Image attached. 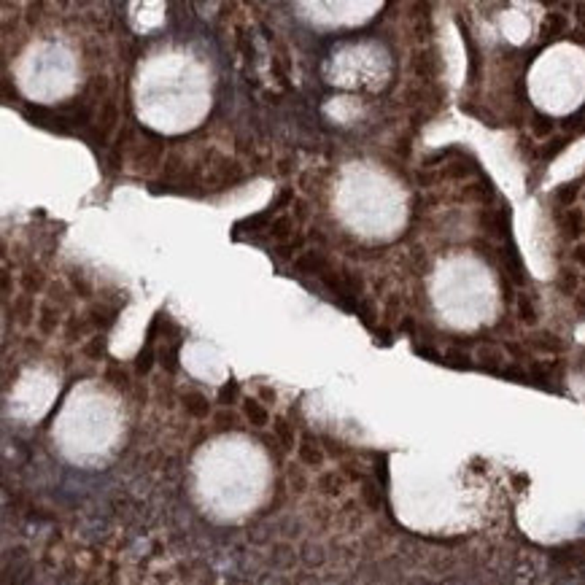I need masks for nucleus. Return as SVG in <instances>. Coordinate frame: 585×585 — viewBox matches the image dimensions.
<instances>
[{"label":"nucleus","mask_w":585,"mask_h":585,"mask_svg":"<svg viewBox=\"0 0 585 585\" xmlns=\"http://www.w3.org/2000/svg\"><path fill=\"white\" fill-rule=\"evenodd\" d=\"M294 267L302 270V273H313V275H319V278H324V275L332 273L329 262L321 257L319 251H305V254H300V257L294 259Z\"/></svg>","instance_id":"obj_1"},{"label":"nucleus","mask_w":585,"mask_h":585,"mask_svg":"<svg viewBox=\"0 0 585 585\" xmlns=\"http://www.w3.org/2000/svg\"><path fill=\"white\" fill-rule=\"evenodd\" d=\"M267 229H270V235H273L275 240H286V238L291 235V222H289L286 216H278V219L267 226Z\"/></svg>","instance_id":"obj_2"},{"label":"nucleus","mask_w":585,"mask_h":585,"mask_svg":"<svg viewBox=\"0 0 585 585\" xmlns=\"http://www.w3.org/2000/svg\"><path fill=\"white\" fill-rule=\"evenodd\" d=\"M245 413H248V418L254 421V424H267V413H264V407L259 405V402H254V399H248L245 402Z\"/></svg>","instance_id":"obj_3"},{"label":"nucleus","mask_w":585,"mask_h":585,"mask_svg":"<svg viewBox=\"0 0 585 585\" xmlns=\"http://www.w3.org/2000/svg\"><path fill=\"white\" fill-rule=\"evenodd\" d=\"M189 410H192L194 415H203L208 410V405L203 402V399H200V396H192V402H189Z\"/></svg>","instance_id":"obj_4"},{"label":"nucleus","mask_w":585,"mask_h":585,"mask_svg":"<svg viewBox=\"0 0 585 585\" xmlns=\"http://www.w3.org/2000/svg\"><path fill=\"white\" fill-rule=\"evenodd\" d=\"M521 316L526 321L534 319V310H531V305H528V297H521Z\"/></svg>","instance_id":"obj_5"},{"label":"nucleus","mask_w":585,"mask_h":585,"mask_svg":"<svg viewBox=\"0 0 585 585\" xmlns=\"http://www.w3.org/2000/svg\"><path fill=\"white\" fill-rule=\"evenodd\" d=\"M575 259H577V262H580V264H585V245H583V248H577V254H575Z\"/></svg>","instance_id":"obj_6"}]
</instances>
